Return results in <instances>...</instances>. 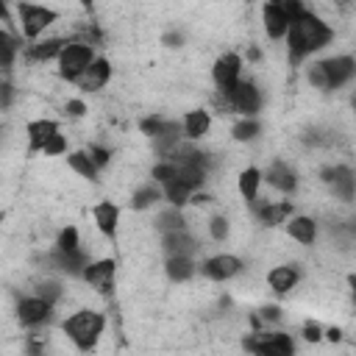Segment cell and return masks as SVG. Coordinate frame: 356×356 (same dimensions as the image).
Masks as SVG:
<instances>
[{
  "label": "cell",
  "instance_id": "9c48e42d",
  "mask_svg": "<svg viewBox=\"0 0 356 356\" xmlns=\"http://www.w3.org/2000/svg\"><path fill=\"white\" fill-rule=\"evenodd\" d=\"M228 100V114L239 117H259L264 106V92L253 78H242L231 92H222Z\"/></svg>",
  "mask_w": 356,
  "mask_h": 356
},
{
  "label": "cell",
  "instance_id": "ab89813d",
  "mask_svg": "<svg viewBox=\"0 0 356 356\" xmlns=\"http://www.w3.org/2000/svg\"><path fill=\"white\" fill-rule=\"evenodd\" d=\"M61 153H70V150H67V136H64V134L53 136V139L47 142V147H44V156H61Z\"/></svg>",
  "mask_w": 356,
  "mask_h": 356
},
{
  "label": "cell",
  "instance_id": "6da1fadb",
  "mask_svg": "<svg viewBox=\"0 0 356 356\" xmlns=\"http://www.w3.org/2000/svg\"><path fill=\"white\" fill-rule=\"evenodd\" d=\"M334 36H337V33H334V25H331L325 17H320L314 8L306 6V8L292 19L289 33H286V39H284L289 64L298 67L300 61L317 56L320 50H325V47L334 42Z\"/></svg>",
  "mask_w": 356,
  "mask_h": 356
},
{
  "label": "cell",
  "instance_id": "74e56055",
  "mask_svg": "<svg viewBox=\"0 0 356 356\" xmlns=\"http://www.w3.org/2000/svg\"><path fill=\"white\" fill-rule=\"evenodd\" d=\"M323 337H325V328L320 323H314V320H306L303 323V339L306 342H320Z\"/></svg>",
  "mask_w": 356,
  "mask_h": 356
},
{
  "label": "cell",
  "instance_id": "cb8c5ba5",
  "mask_svg": "<svg viewBox=\"0 0 356 356\" xmlns=\"http://www.w3.org/2000/svg\"><path fill=\"white\" fill-rule=\"evenodd\" d=\"M200 273V261L192 256H167L164 259V275L172 284H186Z\"/></svg>",
  "mask_w": 356,
  "mask_h": 356
},
{
  "label": "cell",
  "instance_id": "52a82bcc",
  "mask_svg": "<svg viewBox=\"0 0 356 356\" xmlns=\"http://www.w3.org/2000/svg\"><path fill=\"white\" fill-rule=\"evenodd\" d=\"M245 350L250 356H295V337L286 331H270L259 328L250 337H245Z\"/></svg>",
  "mask_w": 356,
  "mask_h": 356
},
{
  "label": "cell",
  "instance_id": "d6986e66",
  "mask_svg": "<svg viewBox=\"0 0 356 356\" xmlns=\"http://www.w3.org/2000/svg\"><path fill=\"white\" fill-rule=\"evenodd\" d=\"M108 81H111V61H108L106 56H97V58L86 67V72L75 81V86H78V92H83V95H92V92L106 89Z\"/></svg>",
  "mask_w": 356,
  "mask_h": 356
},
{
  "label": "cell",
  "instance_id": "bcb514c9",
  "mask_svg": "<svg viewBox=\"0 0 356 356\" xmlns=\"http://www.w3.org/2000/svg\"><path fill=\"white\" fill-rule=\"evenodd\" d=\"M353 306H356V300H353Z\"/></svg>",
  "mask_w": 356,
  "mask_h": 356
},
{
  "label": "cell",
  "instance_id": "5bb4252c",
  "mask_svg": "<svg viewBox=\"0 0 356 356\" xmlns=\"http://www.w3.org/2000/svg\"><path fill=\"white\" fill-rule=\"evenodd\" d=\"M261 172H264V184H267L273 192H278L281 197H292V195L298 192V186H300L298 170H295L289 161H284V159L270 161L267 170H261Z\"/></svg>",
  "mask_w": 356,
  "mask_h": 356
},
{
  "label": "cell",
  "instance_id": "2e32d148",
  "mask_svg": "<svg viewBox=\"0 0 356 356\" xmlns=\"http://www.w3.org/2000/svg\"><path fill=\"white\" fill-rule=\"evenodd\" d=\"M114 278H117V261L111 256L106 259H92V264L83 270L81 281L86 286H92L97 295H108L114 289Z\"/></svg>",
  "mask_w": 356,
  "mask_h": 356
},
{
  "label": "cell",
  "instance_id": "44dd1931",
  "mask_svg": "<svg viewBox=\"0 0 356 356\" xmlns=\"http://www.w3.org/2000/svg\"><path fill=\"white\" fill-rule=\"evenodd\" d=\"M284 231H286V236H289L292 242H298V245H303V248H312V245L317 242L320 225H317V220H314L312 214H292V217L286 220Z\"/></svg>",
  "mask_w": 356,
  "mask_h": 356
},
{
  "label": "cell",
  "instance_id": "1f68e13d",
  "mask_svg": "<svg viewBox=\"0 0 356 356\" xmlns=\"http://www.w3.org/2000/svg\"><path fill=\"white\" fill-rule=\"evenodd\" d=\"M231 217L228 214H222V211H214L209 220H206V231H209V239L211 242H217V245H222V242H228L231 239Z\"/></svg>",
  "mask_w": 356,
  "mask_h": 356
},
{
  "label": "cell",
  "instance_id": "d590c367",
  "mask_svg": "<svg viewBox=\"0 0 356 356\" xmlns=\"http://www.w3.org/2000/svg\"><path fill=\"white\" fill-rule=\"evenodd\" d=\"M86 153H89V159L97 164V170L103 172L108 164H111V150L106 147V145H97V142H89L86 145Z\"/></svg>",
  "mask_w": 356,
  "mask_h": 356
},
{
  "label": "cell",
  "instance_id": "8d00e7d4",
  "mask_svg": "<svg viewBox=\"0 0 356 356\" xmlns=\"http://www.w3.org/2000/svg\"><path fill=\"white\" fill-rule=\"evenodd\" d=\"M86 111H89V106H86L81 97H70V100L64 103V114H67L70 120H81V117H86Z\"/></svg>",
  "mask_w": 356,
  "mask_h": 356
},
{
  "label": "cell",
  "instance_id": "60d3db41",
  "mask_svg": "<svg viewBox=\"0 0 356 356\" xmlns=\"http://www.w3.org/2000/svg\"><path fill=\"white\" fill-rule=\"evenodd\" d=\"M261 320L264 323H278L281 320V309L278 306H264L261 309Z\"/></svg>",
  "mask_w": 356,
  "mask_h": 356
},
{
  "label": "cell",
  "instance_id": "9a60e30c",
  "mask_svg": "<svg viewBox=\"0 0 356 356\" xmlns=\"http://www.w3.org/2000/svg\"><path fill=\"white\" fill-rule=\"evenodd\" d=\"M250 214L256 217V222L267 225V228H275V225H286V220L295 214V206L289 197H281V200H270V197H259L256 203L248 206Z\"/></svg>",
  "mask_w": 356,
  "mask_h": 356
},
{
  "label": "cell",
  "instance_id": "4fadbf2b",
  "mask_svg": "<svg viewBox=\"0 0 356 356\" xmlns=\"http://www.w3.org/2000/svg\"><path fill=\"white\" fill-rule=\"evenodd\" d=\"M242 67H245V61H242L239 53H234V50L220 53L214 58V64H211V83H214V89L217 92H231L242 81Z\"/></svg>",
  "mask_w": 356,
  "mask_h": 356
},
{
  "label": "cell",
  "instance_id": "ee69618b",
  "mask_svg": "<svg viewBox=\"0 0 356 356\" xmlns=\"http://www.w3.org/2000/svg\"><path fill=\"white\" fill-rule=\"evenodd\" d=\"M325 339H331V342H339V339H342V331L331 325V328H325Z\"/></svg>",
  "mask_w": 356,
  "mask_h": 356
},
{
  "label": "cell",
  "instance_id": "ffe728a7",
  "mask_svg": "<svg viewBox=\"0 0 356 356\" xmlns=\"http://www.w3.org/2000/svg\"><path fill=\"white\" fill-rule=\"evenodd\" d=\"M300 284V264H295V261H284V264H275V267H270V273H267V286H270V292L273 295H289L295 286Z\"/></svg>",
  "mask_w": 356,
  "mask_h": 356
},
{
  "label": "cell",
  "instance_id": "ba28073f",
  "mask_svg": "<svg viewBox=\"0 0 356 356\" xmlns=\"http://www.w3.org/2000/svg\"><path fill=\"white\" fill-rule=\"evenodd\" d=\"M320 181L328 189V195L339 203H353L356 200V170L345 161L325 164L320 167Z\"/></svg>",
  "mask_w": 356,
  "mask_h": 356
},
{
  "label": "cell",
  "instance_id": "b9f144b4",
  "mask_svg": "<svg viewBox=\"0 0 356 356\" xmlns=\"http://www.w3.org/2000/svg\"><path fill=\"white\" fill-rule=\"evenodd\" d=\"M11 92H14V89H11V83L6 81V83H3V108L11 106Z\"/></svg>",
  "mask_w": 356,
  "mask_h": 356
},
{
  "label": "cell",
  "instance_id": "8fae6325",
  "mask_svg": "<svg viewBox=\"0 0 356 356\" xmlns=\"http://www.w3.org/2000/svg\"><path fill=\"white\" fill-rule=\"evenodd\" d=\"M89 264H92V256H89L86 248H81V250H58V248H50L44 253V270H50L56 275L81 278Z\"/></svg>",
  "mask_w": 356,
  "mask_h": 356
},
{
  "label": "cell",
  "instance_id": "277c9868",
  "mask_svg": "<svg viewBox=\"0 0 356 356\" xmlns=\"http://www.w3.org/2000/svg\"><path fill=\"white\" fill-rule=\"evenodd\" d=\"M14 14H17V22H19V36L31 44V42H39L44 39V31L53 28L58 22V8H50V6H36V3H17L11 6Z\"/></svg>",
  "mask_w": 356,
  "mask_h": 356
},
{
  "label": "cell",
  "instance_id": "836d02e7",
  "mask_svg": "<svg viewBox=\"0 0 356 356\" xmlns=\"http://www.w3.org/2000/svg\"><path fill=\"white\" fill-rule=\"evenodd\" d=\"M161 192H164V203H167V206H178V209L189 206V200H192V195H195V192H192L186 184H181V181L164 184Z\"/></svg>",
  "mask_w": 356,
  "mask_h": 356
},
{
  "label": "cell",
  "instance_id": "8992f818",
  "mask_svg": "<svg viewBox=\"0 0 356 356\" xmlns=\"http://www.w3.org/2000/svg\"><path fill=\"white\" fill-rule=\"evenodd\" d=\"M95 58H97V56H95V47H92V44L78 42V39H67V44H64V50H61V56H58V61H56L58 78L67 81V83H75V81L86 72V67H89Z\"/></svg>",
  "mask_w": 356,
  "mask_h": 356
},
{
  "label": "cell",
  "instance_id": "ac0fdd59",
  "mask_svg": "<svg viewBox=\"0 0 356 356\" xmlns=\"http://www.w3.org/2000/svg\"><path fill=\"white\" fill-rule=\"evenodd\" d=\"M161 250L164 256H197L203 250V242L192 234V228L184 231H172V234H161Z\"/></svg>",
  "mask_w": 356,
  "mask_h": 356
},
{
  "label": "cell",
  "instance_id": "83f0119b",
  "mask_svg": "<svg viewBox=\"0 0 356 356\" xmlns=\"http://www.w3.org/2000/svg\"><path fill=\"white\" fill-rule=\"evenodd\" d=\"M161 200H164L161 186H159L156 181H147V184H142V186H136V189L131 192L128 206H131V211H147V209L159 206Z\"/></svg>",
  "mask_w": 356,
  "mask_h": 356
},
{
  "label": "cell",
  "instance_id": "7bdbcfd3",
  "mask_svg": "<svg viewBox=\"0 0 356 356\" xmlns=\"http://www.w3.org/2000/svg\"><path fill=\"white\" fill-rule=\"evenodd\" d=\"M345 281H348V289H350V295H353V300H356V270H350V273L345 275Z\"/></svg>",
  "mask_w": 356,
  "mask_h": 356
},
{
  "label": "cell",
  "instance_id": "4316f807",
  "mask_svg": "<svg viewBox=\"0 0 356 356\" xmlns=\"http://www.w3.org/2000/svg\"><path fill=\"white\" fill-rule=\"evenodd\" d=\"M153 228H156L159 234L184 231V228H189V217H186L184 209H178V206H164V209L156 211V217H153Z\"/></svg>",
  "mask_w": 356,
  "mask_h": 356
},
{
  "label": "cell",
  "instance_id": "603a6c76",
  "mask_svg": "<svg viewBox=\"0 0 356 356\" xmlns=\"http://www.w3.org/2000/svg\"><path fill=\"white\" fill-rule=\"evenodd\" d=\"M64 44H67V36H44V39L31 42V44L25 47V58H28V61H36V64L58 61Z\"/></svg>",
  "mask_w": 356,
  "mask_h": 356
},
{
  "label": "cell",
  "instance_id": "3957f363",
  "mask_svg": "<svg viewBox=\"0 0 356 356\" xmlns=\"http://www.w3.org/2000/svg\"><path fill=\"white\" fill-rule=\"evenodd\" d=\"M103 331H106V314L89 306H81L61 320V334L78 353H92L103 339Z\"/></svg>",
  "mask_w": 356,
  "mask_h": 356
},
{
  "label": "cell",
  "instance_id": "30bf717a",
  "mask_svg": "<svg viewBox=\"0 0 356 356\" xmlns=\"http://www.w3.org/2000/svg\"><path fill=\"white\" fill-rule=\"evenodd\" d=\"M56 309L58 306H53L50 300H44V298H39V295H22L19 300H17V306H14V314H17V323L22 325V328H28V331H39L42 325H47L53 317H56Z\"/></svg>",
  "mask_w": 356,
  "mask_h": 356
},
{
  "label": "cell",
  "instance_id": "4dcf8cb0",
  "mask_svg": "<svg viewBox=\"0 0 356 356\" xmlns=\"http://www.w3.org/2000/svg\"><path fill=\"white\" fill-rule=\"evenodd\" d=\"M19 53H22V39L0 28V67H3L6 72H11L14 58H17Z\"/></svg>",
  "mask_w": 356,
  "mask_h": 356
},
{
  "label": "cell",
  "instance_id": "f1b7e54d",
  "mask_svg": "<svg viewBox=\"0 0 356 356\" xmlns=\"http://www.w3.org/2000/svg\"><path fill=\"white\" fill-rule=\"evenodd\" d=\"M67 167H70L78 178H86L89 184H97V181H100V170H97V164L89 159L86 147L70 150V153H67Z\"/></svg>",
  "mask_w": 356,
  "mask_h": 356
},
{
  "label": "cell",
  "instance_id": "7402d4cb",
  "mask_svg": "<svg viewBox=\"0 0 356 356\" xmlns=\"http://www.w3.org/2000/svg\"><path fill=\"white\" fill-rule=\"evenodd\" d=\"M120 206L114 203V200H100V203H95L92 206V222H95V228L106 236V239H114L117 236V231H120Z\"/></svg>",
  "mask_w": 356,
  "mask_h": 356
},
{
  "label": "cell",
  "instance_id": "7c38bea8",
  "mask_svg": "<svg viewBox=\"0 0 356 356\" xmlns=\"http://www.w3.org/2000/svg\"><path fill=\"white\" fill-rule=\"evenodd\" d=\"M245 273V261L236 253H211L200 259V275L214 284H228Z\"/></svg>",
  "mask_w": 356,
  "mask_h": 356
},
{
  "label": "cell",
  "instance_id": "484cf974",
  "mask_svg": "<svg viewBox=\"0 0 356 356\" xmlns=\"http://www.w3.org/2000/svg\"><path fill=\"white\" fill-rule=\"evenodd\" d=\"M261 184H264V172L250 164V167H245V170L239 172V178H236V192H239L242 200L250 206V203H256V200L261 197Z\"/></svg>",
  "mask_w": 356,
  "mask_h": 356
},
{
  "label": "cell",
  "instance_id": "e0dca14e",
  "mask_svg": "<svg viewBox=\"0 0 356 356\" xmlns=\"http://www.w3.org/2000/svg\"><path fill=\"white\" fill-rule=\"evenodd\" d=\"M61 134V122L53 120V117H36V120H28L25 122V139H28V156L33 153H44L47 142L53 136Z\"/></svg>",
  "mask_w": 356,
  "mask_h": 356
},
{
  "label": "cell",
  "instance_id": "f546056e",
  "mask_svg": "<svg viewBox=\"0 0 356 356\" xmlns=\"http://www.w3.org/2000/svg\"><path fill=\"white\" fill-rule=\"evenodd\" d=\"M261 131H264V125H261L259 117H239V120L231 125V139L248 145V142H256V139L261 136Z\"/></svg>",
  "mask_w": 356,
  "mask_h": 356
},
{
  "label": "cell",
  "instance_id": "f35d334b",
  "mask_svg": "<svg viewBox=\"0 0 356 356\" xmlns=\"http://www.w3.org/2000/svg\"><path fill=\"white\" fill-rule=\"evenodd\" d=\"M184 39H186V36H184V31H178V28H170V31L161 33V44H164V47H172V50H175V47H184Z\"/></svg>",
  "mask_w": 356,
  "mask_h": 356
},
{
  "label": "cell",
  "instance_id": "f6af8a7d",
  "mask_svg": "<svg viewBox=\"0 0 356 356\" xmlns=\"http://www.w3.org/2000/svg\"><path fill=\"white\" fill-rule=\"evenodd\" d=\"M348 106H350V111L356 114V86L350 89V97H348Z\"/></svg>",
  "mask_w": 356,
  "mask_h": 356
},
{
  "label": "cell",
  "instance_id": "e575fe53",
  "mask_svg": "<svg viewBox=\"0 0 356 356\" xmlns=\"http://www.w3.org/2000/svg\"><path fill=\"white\" fill-rule=\"evenodd\" d=\"M53 248H58V250H81V248H83V245H81V231H78L75 225H64V228H58Z\"/></svg>",
  "mask_w": 356,
  "mask_h": 356
},
{
  "label": "cell",
  "instance_id": "d6a6232c",
  "mask_svg": "<svg viewBox=\"0 0 356 356\" xmlns=\"http://www.w3.org/2000/svg\"><path fill=\"white\" fill-rule=\"evenodd\" d=\"M33 295H39V298H44V300H50L53 306H58V303L64 300V295H67V289H64V284H61V278H56V275H44L42 281H36V289H33Z\"/></svg>",
  "mask_w": 356,
  "mask_h": 356
},
{
  "label": "cell",
  "instance_id": "7a4b0ae2",
  "mask_svg": "<svg viewBox=\"0 0 356 356\" xmlns=\"http://www.w3.org/2000/svg\"><path fill=\"white\" fill-rule=\"evenodd\" d=\"M303 78L317 92H337L348 86L356 78V56L350 53H334L323 58H312L303 67Z\"/></svg>",
  "mask_w": 356,
  "mask_h": 356
},
{
  "label": "cell",
  "instance_id": "d4e9b609",
  "mask_svg": "<svg viewBox=\"0 0 356 356\" xmlns=\"http://www.w3.org/2000/svg\"><path fill=\"white\" fill-rule=\"evenodd\" d=\"M181 125H184V139L197 142L211 131V111L209 108H189L181 117Z\"/></svg>",
  "mask_w": 356,
  "mask_h": 356
},
{
  "label": "cell",
  "instance_id": "5b68a950",
  "mask_svg": "<svg viewBox=\"0 0 356 356\" xmlns=\"http://www.w3.org/2000/svg\"><path fill=\"white\" fill-rule=\"evenodd\" d=\"M306 6L298 0H270L261 6V28L267 33V39L273 42H284L289 33L292 19L303 11Z\"/></svg>",
  "mask_w": 356,
  "mask_h": 356
}]
</instances>
